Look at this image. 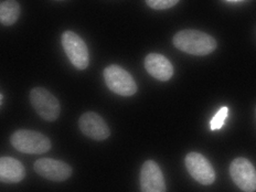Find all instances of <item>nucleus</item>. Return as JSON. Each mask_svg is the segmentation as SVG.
<instances>
[{
  "instance_id": "nucleus-5",
  "label": "nucleus",
  "mask_w": 256,
  "mask_h": 192,
  "mask_svg": "<svg viewBox=\"0 0 256 192\" xmlns=\"http://www.w3.org/2000/svg\"><path fill=\"white\" fill-rule=\"evenodd\" d=\"M62 46L68 60L78 70H85L88 66L90 56L85 42L72 31H66L62 34Z\"/></svg>"
},
{
  "instance_id": "nucleus-14",
  "label": "nucleus",
  "mask_w": 256,
  "mask_h": 192,
  "mask_svg": "<svg viewBox=\"0 0 256 192\" xmlns=\"http://www.w3.org/2000/svg\"><path fill=\"white\" fill-rule=\"evenodd\" d=\"M228 115V108H220V110L218 112V113L213 116V118L210 122V128L211 130H218L222 128V126L224 125V122H226V117Z\"/></svg>"
},
{
  "instance_id": "nucleus-16",
  "label": "nucleus",
  "mask_w": 256,
  "mask_h": 192,
  "mask_svg": "<svg viewBox=\"0 0 256 192\" xmlns=\"http://www.w3.org/2000/svg\"><path fill=\"white\" fill-rule=\"evenodd\" d=\"M0 104H2H2H4V94H2V93L0 94Z\"/></svg>"
},
{
  "instance_id": "nucleus-2",
  "label": "nucleus",
  "mask_w": 256,
  "mask_h": 192,
  "mask_svg": "<svg viewBox=\"0 0 256 192\" xmlns=\"http://www.w3.org/2000/svg\"><path fill=\"white\" fill-rule=\"evenodd\" d=\"M12 145L24 154H40L49 152L51 142L44 134L34 130H21L14 132L10 138Z\"/></svg>"
},
{
  "instance_id": "nucleus-12",
  "label": "nucleus",
  "mask_w": 256,
  "mask_h": 192,
  "mask_svg": "<svg viewBox=\"0 0 256 192\" xmlns=\"http://www.w3.org/2000/svg\"><path fill=\"white\" fill-rule=\"evenodd\" d=\"M26 170L19 160L12 157L0 159V180L4 184H17L24 178Z\"/></svg>"
},
{
  "instance_id": "nucleus-1",
  "label": "nucleus",
  "mask_w": 256,
  "mask_h": 192,
  "mask_svg": "<svg viewBox=\"0 0 256 192\" xmlns=\"http://www.w3.org/2000/svg\"><path fill=\"white\" fill-rule=\"evenodd\" d=\"M174 44L180 51L192 56L210 54L216 48L211 36L198 30H182L174 36Z\"/></svg>"
},
{
  "instance_id": "nucleus-15",
  "label": "nucleus",
  "mask_w": 256,
  "mask_h": 192,
  "mask_svg": "<svg viewBox=\"0 0 256 192\" xmlns=\"http://www.w3.org/2000/svg\"><path fill=\"white\" fill-rule=\"evenodd\" d=\"M179 0H146L149 7L156 10H164L176 6Z\"/></svg>"
},
{
  "instance_id": "nucleus-6",
  "label": "nucleus",
  "mask_w": 256,
  "mask_h": 192,
  "mask_svg": "<svg viewBox=\"0 0 256 192\" xmlns=\"http://www.w3.org/2000/svg\"><path fill=\"white\" fill-rule=\"evenodd\" d=\"M230 174L240 189L244 192L256 190V170L246 158L234 159L230 166Z\"/></svg>"
},
{
  "instance_id": "nucleus-11",
  "label": "nucleus",
  "mask_w": 256,
  "mask_h": 192,
  "mask_svg": "<svg viewBox=\"0 0 256 192\" xmlns=\"http://www.w3.org/2000/svg\"><path fill=\"white\" fill-rule=\"evenodd\" d=\"M147 72L159 81L166 82L174 76V66L166 56L159 53H150L145 58Z\"/></svg>"
},
{
  "instance_id": "nucleus-7",
  "label": "nucleus",
  "mask_w": 256,
  "mask_h": 192,
  "mask_svg": "<svg viewBox=\"0 0 256 192\" xmlns=\"http://www.w3.org/2000/svg\"><path fill=\"white\" fill-rule=\"evenodd\" d=\"M186 170L199 184L209 186L214 182L216 172L209 160L199 152H190L184 159Z\"/></svg>"
},
{
  "instance_id": "nucleus-13",
  "label": "nucleus",
  "mask_w": 256,
  "mask_h": 192,
  "mask_svg": "<svg viewBox=\"0 0 256 192\" xmlns=\"http://www.w3.org/2000/svg\"><path fill=\"white\" fill-rule=\"evenodd\" d=\"M20 16V6L16 0H6L0 4V22L12 26Z\"/></svg>"
},
{
  "instance_id": "nucleus-3",
  "label": "nucleus",
  "mask_w": 256,
  "mask_h": 192,
  "mask_svg": "<svg viewBox=\"0 0 256 192\" xmlns=\"http://www.w3.org/2000/svg\"><path fill=\"white\" fill-rule=\"evenodd\" d=\"M104 80L108 88L120 96H132L137 92L135 80L124 68L118 66H110L104 70Z\"/></svg>"
},
{
  "instance_id": "nucleus-10",
  "label": "nucleus",
  "mask_w": 256,
  "mask_h": 192,
  "mask_svg": "<svg viewBox=\"0 0 256 192\" xmlns=\"http://www.w3.org/2000/svg\"><path fill=\"white\" fill-rule=\"evenodd\" d=\"M78 127L85 136L94 140H104L110 135V130L105 120L93 112H88L80 117Z\"/></svg>"
},
{
  "instance_id": "nucleus-9",
  "label": "nucleus",
  "mask_w": 256,
  "mask_h": 192,
  "mask_svg": "<svg viewBox=\"0 0 256 192\" xmlns=\"http://www.w3.org/2000/svg\"><path fill=\"white\" fill-rule=\"evenodd\" d=\"M142 192H166L162 169L154 160H147L140 170Z\"/></svg>"
},
{
  "instance_id": "nucleus-8",
  "label": "nucleus",
  "mask_w": 256,
  "mask_h": 192,
  "mask_svg": "<svg viewBox=\"0 0 256 192\" xmlns=\"http://www.w3.org/2000/svg\"><path fill=\"white\" fill-rule=\"evenodd\" d=\"M36 172L48 180L64 181L71 177L72 168L66 162L51 158H41L34 162Z\"/></svg>"
},
{
  "instance_id": "nucleus-4",
  "label": "nucleus",
  "mask_w": 256,
  "mask_h": 192,
  "mask_svg": "<svg viewBox=\"0 0 256 192\" xmlns=\"http://www.w3.org/2000/svg\"><path fill=\"white\" fill-rule=\"evenodd\" d=\"M30 102L38 115L44 120L53 122L60 115V103L56 96L44 88H34L31 90Z\"/></svg>"
}]
</instances>
